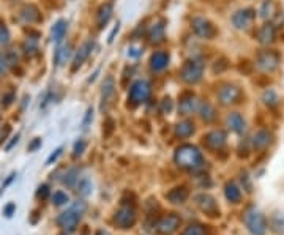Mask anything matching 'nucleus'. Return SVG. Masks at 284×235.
I'll use <instances>...</instances> for the list:
<instances>
[{
	"label": "nucleus",
	"mask_w": 284,
	"mask_h": 235,
	"mask_svg": "<svg viewBox=\"0 0 284 235\" xmlns=\"http://www.w3.org/2000/svg\"><path fill=\"white\" fill-rule=\"evenodd\" d=\"M174 161L177 163L178 168L188 169V171H197L204 166V156L201 150L196 145L183 144L175 150Z\"/></svg>",
	"instance_id": "nucleus-1"
},
{
	"label": "nucleus",
	"mask_w": 284,
	"mask_h": 235,
	"mask_svg": "<svg viewBox=\"0 0 284 235\" xmlns=\"http://www.w3.org/2000/svg\"><path fill=\"white\" fill-rule=\"evenodd\" d=\"M84 212H85V202L84 201H77L70 208H68L66 212L60 213V216L57 218V224L63 231L73 232L77 228V224H79Z\"/></svg>",
	"instance_id": "nucleus-2"
},
{
	"label": "nucleus",
	"mask_w": 284,
	"mask_h": 235,
	"mask_svg": "<svg viewBox=\"0 0 284 235\" xmlns=\"http://www.w3.org/2000/svg\"><path fill=\"white\" fill-rule=\"evenodd\" d=\"M204 62L201 59H188L180 68V77L188 85H194L202 81L204 76Z\"/></svg>",
	"instance_id": "nucleus-3"
},
{
	"label": "nucleus",
	"mask_w": 284,
	"mask_h": 235,
	"mask_svg": "<svg viewBox=\"0 0 284 235\" xmlns=\"http://www.w3.org/2000/svg\"><path fill=\"white\" fill-rule=\"evenodd\" d=\"M152 95V87L147 81L139 79L133 82V85L130 87V93H128V106L136 108L139 104L147 103Z\"/></svg>",
	"instance_id": "nucleus-4"
},
{
	"label": "nucleus",
	"mask_w": 284,
	"mask_h": 235,
	"mask_svg": "<svg viewBox=\"0 0 284 235\" xmlns=\"http://www.w3.org/2000/svg\"><path fill=\"white\" fill-rule=\"evenodd\" d=\"M191 30L196 37L201 40H213L218 33L215 24L210 19H207V17H202V16L191 17Z\"/></svg>",
	"instance_id": "nucleus-5"
},
{
	"label": "nucleus",
	"mask_w": 284,
	"mask_h": 235,
	"mask_svg": "<svg viewBox=\"0 0 284 235\" xmlns=\"http://www.w3.org/2000/svg\"><path fill=\"white\" fill-rule=\"evenodd\" d=\"M243 223L253 235H264L265 234V218L256 207L246 208V212L243 213Z\"/></svg>",
	"instance_id": "nucleus-6"
},
{
	"label": "nucleus",
	"mask_w": 284,
	"mask_h": 235,
	"mask_svg": "<svg viewBox=\"0 0 284 235\" xmlns=\"http://www.w3.org/2000/svg\"><path fill=\"white\" fill-rule=\"evenodd\" d=\"M242 89L235 84H225L218 90V101L223 106H230V104H237L242 100Z\"/></svg>",
	"instance_id": "nucleus-7"
},
{
	"label": "nucleus",
	"mask_w": 284,
	"mask_h": 235,
	"mask_svg": "<svg viewBox=\"0 0 284 235\" xmlns=\"http://www.w3.org/2000/svg\"><path fill=\"white\" fill-rule=\"evenodd\" d=\"M114 221L120 229H130L136 223V210L133 205L123 204L122 207L115 212Z\"/></svg>",
	"instance_id": "nucleus-8"
},
{
	"label": "nucleus",
	"mask_w": 284,
	"mask_h": 235,
	"mask_svg": "<svg viewBox=\"0 0 284 235\" xmlns=\"http://www.w3.org/2000/svg\"><path fill=\"white\" fill-rule=\"evenodd\" d=\"M256 63H257V66L262 69V71L272 73V71H275V69H277L278 65H280V56H278L275 51H269V49H267V51H262V52H259V54H257Z\"/></svg>",
	"instance_id": "nucleus-9"
},
{
	"label": "nucleus",
	"mask_w": 284,
	"mask_h": 235,
	"mask_svg": "<svg viewBox=\"0 0 284 235\" xmlns=\"http://www.w3.org/2000/svg\"><path fill=\"white\" fill-rule=\"evenodd\" d=\"M230 19H232V24H234L235 29L248 30L256 19V11L253 10V8H243V10H238L232 14Z\"/></svg>",
	"instance_id": "nucleus-10"
},
{
	"label": "nucleus",
	"mask_w": 284,
	"mask_h": 235,
	"mask_svg": "<svg viewBox=\"0 0 284 235\" xmlns=\"http://www.w3.org/2000/svg\"><path fill=\"white\" fill-rule=\"evenodd\" d=\"M199 109V100L193 92H183L178 97V114L180 116H191L193 112Z\"/></svg>",
	"instance_id": "nucleus-11"
},
{
	"label": "nucleus",
	"mask_w": 284,
	"mask_h": 235,
	"mask_svg": "<svg viewBox=\"0 0 284 235\" xmlns=\"http://www.w3.org/2000/svg\"><path fill=\"white\" fill-rule=\"evenodd\" d=\"M115 93V79L113 76H108L101 85V111H106L109 108L111 101Z\"/></svg>",
	"instance_id": "nucleus-12"
},
{
	"label": "nucleus",
	"mask_w": 284,
	"mask_h": 235,
	"mask_svg": "<svg viewBox=\"0 0 284 235\" xmlns=\"http://www.w3.org/2000/svg\"><path fill=\"white\" fill-rule=\"evenodd\" d=\"M147 38H149V43L150 45H161L163 41L166 40V25H165V21L160 19L157 22H153L149 30H147Z\"/></svg>",
	"instance_id": "nucleus-13"
},
{
	"label": "nucleus",
	"mask_w": 284,
	"mask_h": 235,
	"mask_svg": "<svg viewBox=\"0 0 284 235\" xmlns=\"http://www.w3.org/2000/svg\"><path fill=\"white\" fill-rule=\"evenodd\" d=\"M93 46H95L93 41H85L84 45H81V48L76 51V54L73 57V65H71V71L73 73H76L77 69H79L85 63V60L90 57Z\"/></svg>",
	"instance_id": "nucleus-14"
},
{
	"label": "nucleus",
	"mask_w": 284,
	"mask_h": 235,
	"mask_svg": "<svg viewBox=\"0 0 284 235\" xmlns=\"http://www.w3.org/2000/svg\"><path fill=\"white\" fill-rule=\"evenodd\" d=\"M180 223L182 221H180L178 216L175 213H170L168 216H163V218L157 223V231L165 235L174 234L180 228Z\"/></svg>",
	"instance_id": "nucleus-15"
},
{
	"label": "nucleus",
	"mask_w": 284,
	"mask_h": 235,
	"mask_svg": "<svg viewBox=\"0 0 284 235\" xmlns=\"http://www.w3.org/2000/svg\"><path fill=\"white\" fill-rule=\"evenodd\" d=\"M204 144L212 150H220L226 144V133L223 129H213L204 136Z\"/></svg>",
	"instance_id": "nucleus-16"
},
{
	"label": "nucleus",
	"mask_w": 284,
	"mask_h": 235,
	"mask_svg": "<svg viewBox=\"0 0 284 235\" xmlns=\"http://www.w3.org/2000/svg\"><path fill=\"white\" fill-rule=\"evenodd\" d=\"M196 204L199 205V208L202 212H205L210 216H217L220 213L218 205L215 202V199L209 194H197L196 196Z\"/></svg>",
	"instance_id": "nucleus-17"
},
{
	"label": "nucleus",
	"mask_w": 284,
	"mask_h": 235,
	"mask_svg": "<svg viewBox=\"0 0 284 235\" xmlns=\"http://www.w3.org/2000/svg\"><path fill=\"white\" fill-rule=\"evenodd\" d=\"M169 65V54L166 51H157L153 52L150 57V69L155 73H160L163 69H166Z\"/></svg>",
	"instance_id": "nucleus-18"
},
{
	"label": "nucleus",
	"mask_w": 284,
	"mask_h": 235,
	"mask_svg": "<svg viewBox=\"0 0 284 235\" xmlns=\"http://www.w3.org/2000/svg\"><path fill=\"white\" fill-rule=\"evenodd\" d=\"M73 56V45L71 43H63L56 49L54 54V63L56 66H63Z\"/></svg>",
	"instance_id": "nucleus-19"
},
{
	"label": "nucleus",
	"mask_w": 284,
	"mask_h": 235,
	"mask_svg": "<svg viewBox=\"0 0 284 235\" xmlns=\"http://www.w3.org/2000/svg\"><path fill=\"white\" fill-rule=\"evenodd\" d=\"M275 38H277V29H275L273 24H264L262 27L257 30V41H259L261 45L269 46L275 41Z\"/></svg>",
	"instance_id": "nucleus-20"
},
{
	"label": "nucleus",
	"mask_w": 284,
	"mask_h": 235,
	"mask_svg": "<svg viewBox=\"0 0 284 235\" xmlns=\"http://www.w3.org/2000/svg\"><path fill=\"white\" fill-rule=\"evenodd\" d=\"M113 13H114L113 3H103L98 8V11H97V25H98V29H105V25L111 21V17H113Z\"/></svg>",
	"instance_id": "nucleus-21"
},
{
	"label": "nucleus",
	"mask_w": 284,
	"mask_h": 235,
	"mask_svg": "<svg viewBox=\"0 0 284 235\" xmlns=\"http://www.w3.org/2000/svg\"><path fill=\"white\" fill-rule=\"evenodd\" d=\"M226 123L227 126L230 128V131H234V133H243L245 131V118L238 114V112H232V114L227 116L226 118Z\"/></svg>",
	"instance_id": "nucleus-22"
},
{
	"label": "nucleus",
	"mask_w": 284,
	"mask_h": 235,
	"mask_svg": "<svg viewBox=\"0 0 284 235\" xmlns=\"http://www.w3.org/2000/svg\"><path fill=\"white\" fill-rule=\"evenodd\" d=\"M21 17H22L24 22H29V24H35V22H40L43 19L41 14H40V10L33 5H25L21 10Z\"/></svg>",
	"instance_id": "nucleus-23"
},
{
	"label": "nucleus",
	"mask_w": 284,
	"mask_h": 235,
	"mask_svg": "<svg viewBox=\"0 0 284 235\" xmlns=\"http://www.w3.org/2000/svg\"><path fill=\"white\" fill-rule=\"evenodd\" d=\"M189 196V191L186 186H177L174 189H170L169 193L166 194V197L172 204H183Z\"/></svg>",
	"instance_id": "nucleus-24"
},
{
	"label": "nucleus",
	"mask_w": 284,
	"mask_h": 235,
	"mask_svg": "<svg viewBox=\"0 0 284 235\" xmlns=\"http://www.w3.org/2000/svg\"><path fill=\"white\" fill-rule=\"evenodd\" d=\"M174 133H175V136L180 137V139H186V137H189V136L194 133V123H193V121H189V120L180 121V123L175 125Z\"/></svg>",
	"instance_id": "nucleus-25"
},
{
	"label": "nucleus",
	"mask_w": 284,
	"mask_h": 235,
	"mask_svg": "<svg viewBox=\"0 0 284 235\" xmlns=\"http://www.w3.org/2000/svg\"><path fill=\"white\" fill-rule=\"evenodd\" d=\"M197 112H199V117L204 121H207V123H210V121L217 118V111H215V108L207 101L199 103V109H197Z\"/></svg>",
	"instance_id": "nucleus-26"
},
{
	"label": "nucleus",
	"mask_w": 284,
	"mask_h": 235,
	"mask_svg": "<svg viewBox=\"0 0 284 235\" xmlns=\"http://www.w3.org/2000/svg\"><path fill=\"white\" fill-rule=\"evenodd\" d=\"M66 30H68V22L65 19H58L54 27H53V32H51V37H53V41L54 43H60L66 35Z\"/></svg>",
	"instance_id": "nucleus-27"
},
{
	"label": "nucleus",
	"mask_w": 284,
	"mask_h": 235,
	"mask_svg": "<svg viewBox=\"0 0 284 235\" xmlns=\"http://www.w3.org/2000/svg\"><path fill=\"white\" fill-rule=\"evenodd\" d=\"M226 197L227 201L230 202H238L240 197H242V191H240V188L234 183V181H229V183L226 185Z\"/></svg>",
	"instance_id": "nucleus-28"
},
{
	"label": "nucleus",
	"mask_w": 284,
	"mask_h": 235,
	"mask_svg": "<svg viewBox=\"0 0 284 235\" xmlns=\"http://www.w3.org/2000/svg\"><path fill=\"white\" fill-rule=\"evenodd\" d=\"M253 144H254V149H265V147L270 144V134L267 131L256 133V136L253 139Z\"/></svg>",
	"instance_id": "nucleus-29"
},
{
	"label": "nucleus",
	"mask_w": 284,
	"mask_h": 235,
	"mask_svg": "<svg viewBox=\"0 0 284 235\" xmlns=\"http://www.w3.org/2000/svg\"><path fill=\"white\" fill-rule=\"evenodd\" d=\"M77 193L81 196H89L92 193V183L89 178L77 180Z\"/></svg>",
	"instance_id": "nucleus-30"
},
{
	"label": "nucleus",
	"mask_w": 284,
	"mask_h": 235,
	"mask_svg": "<svg viewBox=\"0 0 284 235\" xmlns=\"http://www.w3.org/2000/svg\"><path fill=\"white\" fill-rule=\"evenodd\" d=\"M273 11H275V5H273L272 0H265L261 6V10H259L262 19H269V17H272Z\"/></svg>",
	"instance_id": "nucleus-31"
},
{
	"label": "nucleus",
	"mask_w": 284,
	"mask_h": 235,
	"mask_svg": "<svg viewBox=\"0 0 284 235\" xmlns=\"http://www.w3.org/2000/svg\"><path fill=\"white\" fill-rule=\"evenodd\" d=\"M77 180H79V171H77V169H70L65 174L63 183L66 186H74V183H77Z\"/></svg>",
	"instance_id": "nucleus-32"
},
{
	"label": "nucleus",
	"mask_w": 284,
	"mask_h": 235,
	"mask_svg": "<svg viewBox=\"0 0 284 235\" xmlns=\"http://www.w3.org/2000/svg\"><path fill=\"white\" fill-rule=\"evenodd\" d=\"M182 235H205V229L201 224H191L182 232Z\"/></svg>",
	"instance_id": "nucleus-33"
},
{
	"label": "nucleus",
	"mask_w": 284,
	"mask_h": 235,
	"mask_svg": "<svg viewBox=\"0 0 284 235\" xmlns=\"http://www.w3.org/2000/svg\"><path fill=\"white\" fill-rule=\"evenodd\" d=\"M264 103L267 106H277L278 104V95L275 93L273 90H267L264 93Z\"/></svg>",
	"instance_id": "nucleus-34"
},
{
	"label": "nucleus",
	"mask_w": 284,
	"mask_h": 235,
	"mask_svg": "<svg viewBox=\"0 0 284 235\" xmlns=\"http://www.w3.org/2000/svg\"><path fill=\"white\" fill-rule=\"evenodd\" d=\"M85 149H87V142H85L84 139H79L73 147V156L74 158H79V156H82V153L85 152Z\"/></svg>",
	"instance_id": "nucleus-35"
},
{
	"label": "nucleus",
	"mask_w": 284,
	"mask_h": 235,
	"mask_svg": "<svg viewBox=\"0 0 284 235\" xmlns=\"http://www.w3.org/2000/svg\"><path fill=\"white\" fill-rule=\"evenodd\" d=\"M8 41H10V30L3 21H0V45H8Z\"/></svg>",
	"instance_id": "nucleus-36"
},
{
	"label": "nucleus",
	"mask_w": 284,
	"mask_h": 235,
	"mask_svg": "<svg viewBox=\"0 0 284 235\" xmlns=\"http://www.w3.org/2000/svg\"><path fill=\"white\" fill-rule=\"evenodd\" d=\"M68 202V194L63 193V191H56L54 196H53V204L56 205H63Z\"/></svg>",
	"instance_id": "nucleus-37"
},
{
	"label": "nucleus",
	"mask_w": 284,
	"mask_h": 235,
	"mask_svg": "<svg viewBox=\"0 0 284 235\" xmlns=\"http://www.w3.org/2000/svg\"><path fill=\"white\" fill-rule=\"evenodd\" d=\"M172 109H174V103H172L170 97H165L161 101V112L163 114H170Z\"/></svg>",
	"instance_id": "nucleus-38"
},
{
	"label": "nucleus",
	"mask_w": 284,
	"mask_h": 235,
	"mask_svg": "<svg viewBox=\"0 0 284 235\" xmlns=\"http://www.w3.org/2000/svg\"><path fill=\"white\" fill-rule=\"evenodd\" d=\"M105 128H103V134H105L106 137H109L111 134L114 133V126H115V123H114V120L113 118H106V121H105V125H103Z\"/></svg>",
	"instance_id": "nucleus-39"
},
{
	"label": "nucleus",
	"mask_w": 284,
	"mask_h": 235,
	"mask_svg": "<svg viewBox=\"0 0 284 235\" xmlns=\"http://www.w3.org/2000/svg\"><path fill=\"white\" fill-rule=\"evenodd\" d=\"M13 101H14V90H8L6 93H3V97H2V106L3 108L11 106Z\"/></svg>",
	"instance_id": "nucleus-40"
},
{
	"label": "nucleus",
	"mask_w": 284,
	"mask_h": 235,
	"mask_svg": "<svg viewBox=\"0 0 284 235\" xmlns=\"http://www.w3.org/2000/svg\"><path fill=\"white\" fill-rule=\"evenodd\" d=\"M92 120H93V108H89L87 111H85V117L82 120V128L87 129L89 125L92 123Z\"/></svg>",
	"instance_id": "nucleus-41"
},
{
	"label": "nucleus",
	"mask_w": 284,
	"mask_h": 235,
	"mask_svg": "<svg viewBox=\"0 0 284 235\" xmlns=\"http://www.w3.org/2000/svg\"><path fill=\"white\" fill-rule=\"evenodd\" d=\"M62 152H63V149H62V147H58V149H56V150H54V153H51V156H49V158L46 160V164H48V166H49V164L56 163L58 156L62 155Z\"/></svg>",
	"instance_id": "nucleus-42"
},
{
	"label": "nucleus",
	"mask_w": 284,
	"mask_h": 235,
	"mask_svg": "<svg viewBox=\"0 0 284 235\" xmlns=\"http://www.w3.org/2000/svg\"><path fill=\"white\" fill-rule=\"evenodd\" d=\"M37 196H38V197H41V199H46V197L49 196V186H48V185H43V186H40V188H38V193H37Z\"/></svg>",
	"instance_id": "nucleus-43"
},
{
	"label": "nucleus",
	"mask_w": 284,
	"mask_h": 235,
	"mask_svg": "<svg viewBox=\"0 0 284 235\" xmlns=\"http://www.w3.org/2000/svg\"><path fill=\"white\" fill-rule=\"evenodd\" d=\"M14 210H16V204H13V202H11V204H8V205L3 208V215H5V216H8V218H10V216L13 215V212H14Z\"/></svg>",
	"instance_id": "nucleus-44"
},
{
	"label": "nucleus",
	"mask_w": 284,
	"mask_h": 235,
	"mask_svg": "<svg viewBox=\"0 0 284 235\" xmlns=\"http://www.w3.org/2000/svg\"><path fill=\"white\" fill-rule=\"evenodd\" d=\"M141 54H142V51L137 49V48H130V49H128V57L137 59V57H141Z\"/></svg>",
	"instance_id": "nucleus-45"
},
{
	"label": "nucleus",
	"mask_w": 284,
	"mask_h": 235,
	"mask_svg": "<svg viewBox=\"0 0 284 235\" xmlns=\"http://www.w3.org/2000/svg\"><path fill=\"white\" fill-rule=\"evenodd\" d=\"M10 134V125H5V128L0 131V144H2L5 141V137Z\"/></svg>",
	"instance_id": "nucleus-46"
},
{
	"label": "nucleus",
	"mask_w": 284,
	"mask_h": 235,
	"mask_svg": "<svg viewBox=\"0 0 284 235\" xmlns=\"http://www.w3.org/2000/svg\"><path fill=\"white\" fill-rule=\"evenodd\" d=\"M118 30H120V24L117 22V25L113 29V32H111V35H109V38H108V43H113L114 41V38H115V35L118 33Z\"/></svg>",
	"instance_id": "nucleus-47"
},
{
	"label": "nucleus",
	"mask_w": 284,
	"mask_h": 235,
	"mask_svg": "<svg viewBox=\"0 0 284 235\" xmlns=\"http://www.w3.org/2000/svg\"><path fill=\"white\" fill-rule=\"evenodd\" d=\"M40 145H41V139H38V137H37L35 141H33V142L29 145V152H35V150L38 149Z\"/></svg>",
	"instance_id": "nucleus-48"
},
{
	"label": "nucleus",
	"mask_w": 284,
	"mask_h": 235,
	"mask_svg": "<svg viewBox=\"0 0 284 235\" xmlns=\"http://www.w3.org/2000/svg\"><path fill=\"white\" fill-rule=\"evenodd\" d=\"M18 141H19V134H16V136L13 137V141H11L10 144H8V145H6V150H11V149H13V147H14L16 144H18Z\"/></svg>",
	"instance_id": "nucleus-49"
},
{
	"label": "nucleus",
	"mask_w": 284,
	"mask_h": 235,
	"mask_svg": "<svg viewBox=\"0 0 284 235\" xmlns=\"http://www.w3.org/2000/svg\"><path fill=\"white\" fill-rule=\"evenodd\" d=\"M0 57H2V56H0Z\"/></svg>",
	"instance_id": "nucleus-50"
}]
</instances>
